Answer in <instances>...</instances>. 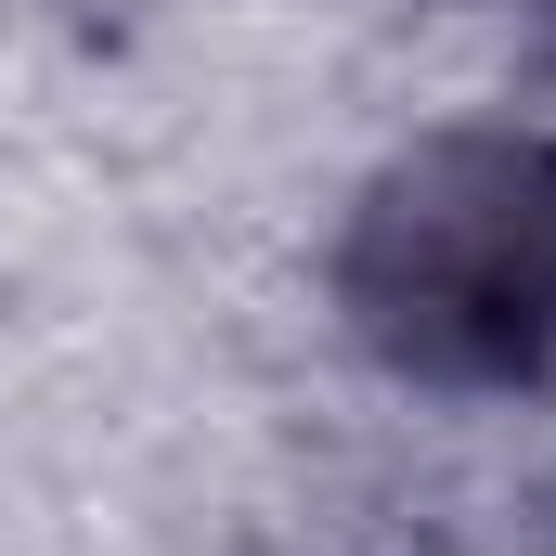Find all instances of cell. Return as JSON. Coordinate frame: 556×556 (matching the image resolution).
I'll return each instance as SVG.
<instances>
[{
	"label": "cell",
	"mask_w": 556,
	"mask_h": 556,
	"mask_svg": "<svg viewBox=\"0 0 556 556\" xmlns=\"http://www.w3.org/2000/svg\"><path fill=\"white\" fill-rule=\"evenodd\" d=\"M350 337L415 389H531L556 363V142L427 130L337 233Z\"/></svg>",
	"instance_id": "6da1fadb"
},
{
	"label": "cell",
	"mask_w": 556,
	"mask_h": 556,
	"mask_svg": "<svg viewBox=\"0 0 556 556\" xmlns=\"http://www.w3.org/2000/svg\"><path fill=\"white\" fill-rule=\"evenodd\" d=\"M544 26H556V0H544Z\"/></svg>",
	"instance_id": "7a4b0ae2"
}]
</instances>
